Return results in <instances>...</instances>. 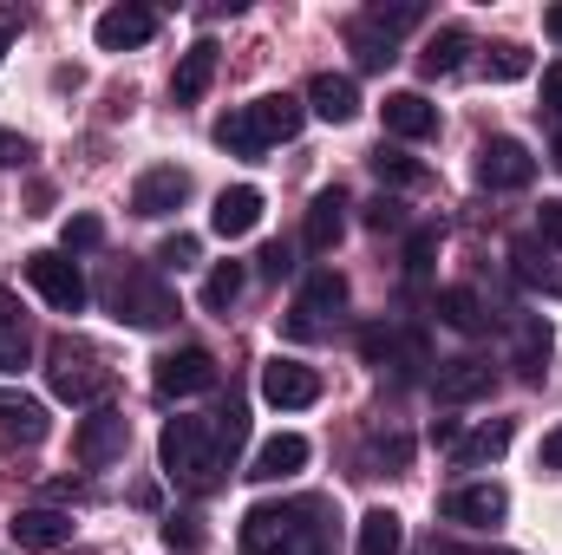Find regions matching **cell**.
Wrapping results in <instances>:
<instances>
[{
    "mask_svg": "<svg viewBox=\"0 0 562 555\" xmlns=\"http://www.w3.org/2000/svg\"><path fill=\"white\" fill-rule=\"evenodd\" d=\"M0 327H20V307H13V294L0 287Z\"/></svg>",
    "mask_w": 562,
    "mask_h": 555,
    "instance_id": "obj_50",
    "label": "cell"
},
{
    "mask_svg": "<svg viewBox=\"0 0 562 555\" xmlns=\"http://www.w3.org/2000/svg\"><path fill=\"white\" fill-rule=\"evenodd\" d=\"M537 177V157H530V144L517 138H484L477 150V183L484 190H524Z\"/></svg>",
    "mask_w": 562,
    "mask_h": 555,
    "instance_id": "obj_9",
    "label": "cell"
},
{
    "mask_svg": "<svg viewBox=\"0 0 562 555\" xmlns=\"http://www.w3.org/2000/svg\"><path fill=\"white\" fill-rule=\"evenodd\" d=\"M183 196H190V177H183L177 163H150L138 183H132V209L150 216V223L170 216V209H183Z\"/></svg>",
    "mask_w": 562,
    "mask_h": 555,
    "instance_id": "obj_12",
    "label": "cell"
},
{
    "mask_svg": "<svg viewBox=\"0 0 562 555\" xmlns=\"http://www.w3.org/2000/svg\"><path fill=\"white\" fill-rule=\"evenodd\" d=\"M510 438H517V424H510V418H497V424H484V431L458 438V457H464V464H497V457L510 451Z\"/></svg>",
    "mask_w": 562,
    "mask_h": 555,
    "instance_id": "obj_28",
    "label": "cell"
},
{
    "mask_svg": "<svg viewBox=\"0 0 562 555\" xmlns=\"http://www.w3.org/2000/svg\"><path fill=\"white\" fill-rule=\"evenodd\" d=\"M406 550V523L393 517V510H367L360 517V543H353V555H400Z\"/></svg>",
    "mask_w": 562,
    "mask_h": 555,
    "instance_id": "obj_25",
    "label": "cell"
},
{
    "mask_svg": "<svg viewBox=\"0 0 562 555\" xmlns=\"http://www.w3.org/2000/svg\"><path fill=\"white\" fill-rule=\"evenodd\" d=\"M164 543L170 550H196V517H170L164 523Z\"/></svg>",
    "mask_w": 562,
    "mask_h": 555,
    "instance_id": "obj_42",
    "label": "cell"
},
{
    "mask_svg": "<svg viewBox=\"0 0 562 555\" xmlns=\"http://www.w3.org/2000/svg\"><path fill=\"white\" fill-rule=\"evenodd\" d=\"M125 444H132V424H125V412L99 406V412L79 424V438H72V457H79L86 471H105L112 457H125Z\"/></svg>",
    "mask_w": 562,
    "mask_h": 555,
    "instance_id": "obj_7",
    "label": "cell"
},
{
    "mask_svg": "<svg viewBox=\"0 0 562 555\" xmlns=\"http://www.w3.org/2000/svg\"><path fill=\"white\" fill-rule=\"evenodd\" d=\"M7 530H13V543H20V550H66V543H72V517H66V510H13V523H7Z\"/></svg>",
    "mask_w": 562,
    "mask_h": 555,
    "instance_id": "obj_16",
    "label": "cell"
},
{
    "mask_svg": "<svg viewBox=\"0 0 562 555\" xmlns=\"http://www.w3.org/2000/svg\"><path fill=\"white\" fill-rule=\"evenodd\" d=\"M419 20H425V7H419V0H400V7H367V13H360L353 26H367L373 39H386V46H393V39H400L406 26H419Z\"/></svg>",
    "mask_w": 562,
    "mask_h": 555,
    "instance_id": "obj_27",
    "label": "cell"
},
{
    "mask_svg": "<svg viewBox=\"0 0 562 555\" xmlns=\"http://www.w3.org/2000/svg\"><path fill=\"white\" fill-rule=\"evenodd\" d=\"M210 79H216V39H196V46L177 59V72H170V99H177V105H196V99L210 92Z\"/></svg>",
    "mask_w": 562,
    "mask_h": 555,
    "instance_id": "obj_19",
    "label": "cell"
},
{
    "mask_svg": "<svg viewBox=\"0 0 562 555\" xmlns=\"http://www.w3.org/2000/svg\"><path fill=\"white\" fill-rule=\"evenodd\" d=\"M380 118H386L393 138H431V132H438V105H431L425 92H386Z\"/></svg>",
    "mask_w": 562,
    "mask_h": 555,
    "instance_id": "obj_17",
    "label": "cell"
},
{
    "mask_svg": "<svg viewBox=\"0 0 562 555\" xmlns=\"http://www.w3.org/2000/svg\"><path fill=\"white\" fill-rule=\"evenodd\" d=\"M0 46H7V39H0Z\"/></svg>",
    "mask_w": 562,
    "mask_h": 555,
    "instance_id": "obj_53",
    "label": "cell"
},
{
    "mask_svg": "<svg viewBox=\"0 0 562 555\" xmlns=\"http://www.w3.org/2000/svg\"><path fill=\"white\" fill-rule=\"evenodd\" d=\"M471 53V39H464V26H445V33H431L419 46V72L425 79H438V72H458V59Z\"/></svg>",
    "mask_w": 562,
    "mask_h": 555,
    "instance_id": "obj_26",
    "label": "cell"
},
{
    "mask_svg": "<svg viewBox=\"0 0 562 555\" xmlns=\"http://www.w3.org/2000/svg\"><path fill=\"white\" fill-rule=\"evenodd\" d=\"M373 170H380V183H400V190H413V183H425V163L419 157H406V150H373Z\"/></svg>",
    "mask_w": 562,
    "mask_h": 555,
    "instance_id": "obj_32",
    "label": "cell"
},
{
    "mask_svg": "<svg viewBox=\"0 0 562 555\" xmlns=\"http://www.w3.org/2000/svg\"><path fill=\"white\" fill-rule=\"evenodd\" d=\"M46 360H53V366H46L53 399H66V406H92V399H105L112 366H105L92 347H79V340H53V353H46Z\"/></svg>",
    "mask_w": 562,
    "mask_h": 555,
    "instance_id": "obj_3",
    "label": "cell"
},
{
    "mask_svg": "<svg viewBox=\"0 0 562 555\" xmlns=\"http://www.w3.org/2000/svg\"><path fill=\"white\" fill-rule=\"evenodd\" d=\"M262 399H269L276 412H301V406L321 399V373L301 366V360H288V353H276V360L262 366Z\"/></svg>",
    "mask_w": 562,
    "mask_h": 555,
    "instance_id": "obj_8",
    "label": "cell"
},
{
    "mask_svg": "<svg viewBox=\"0 0 562 555\" xmlns=\"http://www.w3.org/2000/svg\"><path fill=\"white\" fill-rule=\"evenodd\" d=\"M431 242H438L431 229H419V236H413V256H406V275H413V281H419V275H425V262H431Z\"/></svg>",
    "mask_w": 562,
    "mask_h": 555,
    "instance_id": "obj_44",
    "label": "cell"
},
{
    "mask_svg": "<svg viewBox=\"0 0 562 555\" xmlns=\"http://www.w3.org/2000/svg\"><path fill=\"white\" fill-rule=\"evenodd\" d=\"M33 360V340H26V327H0V373H20Z\"/></svg>",
    "mask_w": 562,
    "mask_h": 555,
    "instance_id": "obj_38",
    "label": "cell"
},
{
    "mask_svg": "<svg viewBox=\"0 0 562 555\" xmlns=\"http://www.w3.org/2000/svg\"><path fill=\"white\" fill-rule=\"evenodd\" d=\"M210 386H216V360H210L203 347H177V353H164L157 373H150V393H157V399H190V393H210Z\"/></svg>",
    "mask_w": 562,
    "mask_h": 555,
    "instance_id": "obj_6",
    "label": "cell"
},
{
    "mask_svg": "<svg viewBox=\"0 0 562 555\" xmlns=\"http://www.w3.org/2000/svg\"><path fill=\"white\" fill-rule=\"evenodd\" d=\"M243 555H334V523L321 497L256 503L243 517Z\"/></svg>",
    "mask_w": 562,
    "mask_h": 555,
    "instance_id": "obj_1",
    "label": "cell"
},
{
    "mask_svg": "<svg viewBox=\"0 0 562 555\" xmlns=\"http://www.w3.org/2000/svg\"><path fill=\"white\" fill-rule=\"evenodd\" d=\"M537 457H543V471H562V424L543 438V451H537Z\"/></svg>",
    "mask_w": 562,
    "mask_h": 555,
    "instance_id": "obj_47",
    "label": "cell"
},
{
    "mask_svg": "<svg viewBox=\"0 0 562 555\" xmlns=\"http://www.w3.org/2000/svg\"><path fill=\"white\" fill-rule=\"evenodd\" d=\"M543 26H550V39H562V7H550V13H543Z\"/></svg>",
    "mask_w": 562,
    "mask_h": 555,
    "instance_id": "obj_51",
    "label": "cell"
},
{
    "mask_svg": "<svg viewBox=\"0 0 562 555\" xmlns=\"http://www.w3.org/2000/svg\"><path fill=\"white\" fill-rule=\"evenodd\" d=\"M20 33V7H0V39H13Z\"/></svg>",
    "mask_w": 562,
    "mask_h": 555,
    "instance_id": "obj_49",
    "label": "cell"
},
{
    "mask_svg": "<svg viewBox=\"0 0 562 555\" xmlns=\"http://www.w3.org/2000/svg\"><path fill=\"white\" fill-rule=\"evenodd\" d=\"M367 229H373V236L406 229V203H400V196H373V203H367Z\"/></svg>",
    "mask_w": 562,
    "mask_h": 555,
    "instance_id": "obj_37",
    "label": "cell"
},
{
    "mask_svg": "<svg viewBox=\"0 0 562 555\" xmlns=\"http://www.w3.org/2000/svg\"><path fill=\"white\" fill-rule=\"evenodd\" d=\"M301 464H307V438H301V431H281V438H269V444L256 451L249 477H256V484H281V477H294Z\"/></svg>",
    "mask_w": 562,
    "mask_h": 555,
    "instance_id": "obj_22",
    "label": "cell"
},
{
    "mask_svg": "<svg viewBox=\"0 0 562 555\" xmlns=\"http://www.w3.org/2000/svg\"><path fill=\"white\" fill-rule=\"evenodd\" d=\"M256 223H262V190H256V183H236V190H223V196H216V209H210V229H216L223 242L249 236Z\"/></svg>",
    "mask_w": 562,
    "mask_h": 555,
    "instance_id": "obj_15",
    "label": "cell"
},
{
    "mask_svg": "<svg viewBox=\"0 0 562 555\" xmlns=\"http://www.w3.org/2000/svg\"><path fill=\"white\" fill-rule=\"evenodd\" d=\"M537 236H543L550 249H562V196H550V203L537 209Z\"/></svg>",
    "mask_w": 562,
    "mask_h": 555,
    "instance_id": "obj_40",
    "label": "cell"
},
{
    "mask_svg": "<svg viewBox=\"0 0 562 555\" xmlns=\"http://www.w3.org/2000/svg\"><path fill=\"white\" fill-rule=\"evenodd\" d=\"M307 112L327 118V125H347V118L360 112V86H353L347 72H321V79L307 86Z\"/></svg>",
    "mask_w": 562,
    "mask_h": 555,
    "instance_id": "obj_20",
    "label": "cell"
},
{
    "mask_svg": "<svg viewBox=\"0 0 562 555\" xmlns=\"http://www.w3.org/2000/svg\"><path fill=\"white\" fill-rule=\"evenodd\" d=\"M0 431L20 438V444H40L46 438V406L26 399V393H0Z\"/></svg>",
    "mask_w": 562,
    "mask_h": 555,
    "instance_id": "obj_23",
    "label": "cell"
},
{
    "mask_svg": "<svg viewBox=\"0 0 562 555\" xmlns=\"http://www.w3.org/2000/svg\"><path fill=\"white\" fill-rule=\"evenodd\" d=\"M347 307V281L334 275V269H314V275L301 281V307H294V340H307V333H321V314H340Z\"/></svg>",
    "mask_w": 562,
    "mask_h": 555,
    "instance_id": "obj_11",
    "label": "cell"
},
{
    "mask_svg": "<svg viewBox=\"0 0 562 555\" xmlns=\"http://www.w3.org/2000/svg\"><path fill=\"white\" fill-rule=\"evenodd\" d=\"M157 457H164V477L183 484L190 497H210L223 484V464H229L210 438V418H170L157 438Z\"/></svg>",
    "mask_w": 562,
    "mask_h": 555,
    "instance_id": "obj_2",
    "label": "cell"
},
{
    "mask_svg": "<svg viewBox=\"0 0 562 555\" xmlns=\"http://www.w3.org/2000/svg\"><path fill=\"white\" fill-rule=\"evenodd\" d=\"M26 281H33L40 301L59 307V314H79V307H86V275H79V262H72L66 249H40V256H26Z\"/></svg>",
    "mask_w": 562,
    "mask_h": 555,
    "instance_id": "obj_5",
    "label": "cell"
},
{
    "mask_svg": "<svg viewBox=\"0 0 562 555\" xmlns=\"http://www.w3.org/2000/svg\"><path fill=\"white\" fill-rule=\"evenodd\" d=\"M243 262H216V269H210V281H203V307H210V314H229V307H236V294H243Z\"/></svg>",
    "mask_w": 562,
    "mask_h": 555,
    "instance_id": "obj_30",
    "label": "cell"
},
{
    "mask_svg": "<svg viewBox=\"0 0 562 555\" xmlns=\"http://www.w3.org/2000/svg\"><path fill=\"white\" fill-rule=\"evenodd\" d=\"M301 118H307V105H301V99H288V92H269V99H256V105H249V125H256L262 150L281 144V138H294V132H301Z\"/></svg>",
    "mask_w": 562,
    "mask_h": 555,
    "instance_id": "obj_18",
    "label": "cell"
},
{
    "mask_svg": "<svg viewBox=\"0 0 562 555\" xmlns=\"http://www.w3.org/2000/svg\"><path fill=\"white\" fill-rule=\"evenodd\" d=\"M26 157H33V144L20 138V132H0V170H20Z\"/></svg>",
    "mask_w": 562,
    "mask_h": 555,
    "instance_id": "obj_41",
    "label": "cell"
},
{
    "mask_svg": "<svg viewBox=\"0 0 562 555\" xmlns=\"http://www.w3.org/2000/svg\"><path fill=\"white\" fill-rule=\"evenodd\" d=\"M210 438H216V451H223V457H229V451H236V444L249 438V418H243V406H236V399H229L223 412L210 418Z\"/></svg>",
    "mask_w": 562,
    "mask_h": 555,
    "instance_id": "obj_34",
    "label": "cell"
},
{
    "mask_svg": "<svg viewBox=\"0 0 562 555\" xmlns=\"http://www.w3.org/2000/svg\"><path fill=\"white\" fill-rule=\"evenodd\" d=\"M445 517L464 523V530H497V523L510 517V497H504L497 484H464V490L445 497Z\"/></svg>",
    "mask_w": 562,
    "mask_h": 555,
    "instance_id": "obj_13",
    "label": "cell"
},
{
    "mask_svg": "<svg viewBox=\"0 0 562 555\" xmlns=\"http://www.w3.org/2000/svg\"><path fill=\"white\" fill-rule=\"evenodd\" d=\"M550 157H557V170H562V132H557V144H550Z\"/></svg>",
    "mask_w": 562,
    "mask_h": 555,
    "instance_id": "obj_52",
    "label": "cell"
},
{
    "mask_svg": "<svg viewBox=\"0 0 562 555\" xmlns=\"http://www.w3.org/2000/svg\"><path fill=\"white\" fill-rule=\"evenodd\" d=\"M510 262H517V281H524V287H543V294H557L562 301V269H550V262L537 256V242H517Z\"/></svg>",
    "mask_w": 562,
    "mask_h": 555,
    "instance_id": "obj_29",
    "label": "cell"
},
{
    "mask_svg": "<svg viewBox=\"0 0 562 555\" xmlns=\"http://www.w3.org/2000/svg\"><path fill=\"white\" fill-rule=\"evenodd\" d=\"M431 444H438V451H458V418H438V424H431Z\"/></svg>",
    "mask_w": 562,
    "mask_h": 555,
    "instance_id": "obj_46",
    "label": "cell"
},
{
    "mask_svg": "<svg viewBox=\"0 0 562 555\" xmlns=\"http://www.w3.org/2000/svg\"><path fill=\"white\" fill-rule=\"evenodd\" d=\"M157 262H164V269H190V262H196V236H170V242L157 249Z\"/></svg>",
    "mask_w": 562,
    "mask_h": 555,
    "instance_id": "obj_39",
    "label": "cell"
},
{
    "mask_svg": "<svg viewBox=\"0 0 562 555\" xmlns=\"http://www.w3.org/2000/svg\"><path fill=\"white\" fill-rule=\"evenodd\" d=\"M256 262H262V275H269V281L294 275V256H288V249H281V242H269V249H262V256H256Z\"/></svg>",
    "mask_w": 562,
    "mask_h": 555,
    "instance_id": "obj_43",
    "label": "cell"
},
{
    "mask_svg": "<svg viewBox=\"0 0 562 555\" xmlns=\"http://www.w3.org/2000/svg\"><path fill=\"white\" fill-rule=\"evenodd\" d=\"M150 33H157V13H150V7H112V13H99V26H92L99 53H132Z\"/></svg>",
    "mask_w": 562,
    "mask_h": 555,
    "instance_id": "obj_14",
    "label": "cell"
},
{
    "mask_svg": "<svg viewBox=\"0 0 562 555\" xmlns=\"http://www.w3.org/2000/svg\"><path fill=\"white\" fill-rule=\"evenodd\" d=\"M59 242H66V256H86V249H99V242H105V223H99V216H66Z\"/></svg>",
    "mask_w": 562,
    "mask_h": 555,
    "instance_id": "obj_35",
    "label": "cell"
},
{
    "mask_svg": "<svg viewBox=\"0 0 562 555\" xmlns=\"http://www.w3.org/2000/svg\"><path fill=\"white\" fill-rule=\"evenodd\" d=\"M543 105H550V112L562 118V59L550 66V72H543Z\"/></svg>",
    "mask_w": 562,
    "mask_h": 555,
    "instance_id": "obj_45",
    "label": "cell"
},
{
    "mask_svg": "<svg viewBox=\"0 0 562 555\" xmlns=\"http://www.w3.org/2000/svg\"><path fill=\"white\" fill-rule=\"evenodd\" d=\"M340 229H347V190H321V196L307 203V223H301L307 249H314V256H327V249L340 242Z\"/></svg>",
    "mask_w": 562,
    "mask_h": 555,
    "instance_id": "obj_21",
    "label": "cell"
},
{
    "mask_svg": "<svg viewBox=\"0 0 562 555\" xmlns=\"http://www.w3.org/2000/svg\"><path fill=\"white\" fill-rule=\"evenodd\" d=\"M438 320L458 327V333H484V327H491V307H484L471 287H438Z\"/></svg>",
    "mask_w": 562,
    "mask_h": 555,
    "instance_id": "obj_24",
    "label": "cell"
},
{
    "mask_svg": "<svg viewBox=\"0 0 562 555\" xmlns=\"http://www.w3.org/2000/svg\"><path fill=\"white\" fill-rule=\"evenodd\" d=\"M484 66H491V79H504V86H510V79H524V72H530V53L504 39V46H491V59H484Z\"/></svg>",
    "mask_w": 562,
    "mask_h": 555,
    "instance_id": "obj_36",
    "label": "cell"
},
{
    "mask_svg": "<svg viewBox=\"0 0 562 555\" xmlns=\"http://www.w3.org/2000/svg\"><path fill=\"white\" fill-rule=\"evenodd\" d=\"M406 451H413L406 438H380V457H386V464H406Z\"/></svg>",
    "mask_w": 562,
    "mask_h": 555,
    "instance_id": "obj_48",
    "label": "cell"
},
{
    "mask_svg": "<svg viewBox=\"0 0 562 555\" xmlns=\"http://www.w3.org/2000/svg\"><path fill=\"white\" fill-rule=\"evenodd\" d=\"M491 386H497V366L491 360H477V353L438 360V399L445 406H477V399H491Z\"/></svg>",
    "mask_w": 562,
    "mask_h": 555,
    "instance_id": "obj_10",
    "label": "cell"
},
{
    "mask_svg": "<svg viewBox=\"0 0 562 555\" xmlns=\"http://www.w3.org/2000/svg\"><path fill=\"white\" fill-rule=\"evenodd\" d=\"M216 144H223V150H236V157H262V138H256V125H249V112H236V118H223V125H216Z\"/></svg>",
    "mask_w": 562,
    "mask_h": 555,
    "instance_id": "obj_33",
    "label": "cell"
},
{
    "mask_svg": "<svg viewBox=\"0 0 562 555\" xmlns=\"http://www.w3.org/2000/svg\"><path fill=\"white\" fill-rule=\"evenodd\" d=\"M543 360H550V327H543V320H524V333H517V366H524V380H543Z\"/></svg>",
    "mask_w": 562,
    "mask_h": 555,
    "instance_id": "obj_31",
    "label": "cell"
},
{
    "mask_svg": "<svg viewBox=\"0 0 562 555\" xmlns=\"http://www.w3.org/2000/svg\"><path fill=\"white\" fill-rule=\"evenodd\" d=\"M112 307H119V320H132V327H164L170 314H177V301H170V287L150 275V269H119L112 275Z\"/></svg>",
    "mask_w": 562,
    "mask_h": 555,
    "instance_id": "obj_4",
    "label": "cell"
}]
</instances>
